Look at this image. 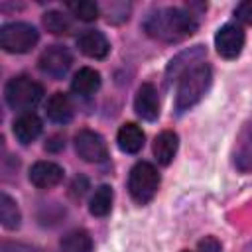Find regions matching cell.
Here are the masks:
<instances>
[{"instance_id": "9", "label": "cell", "mask_w": 252, "mask_h": 252, "mask_svg": "<svg viewBox=\"0 0 252 252\" xmlns=\"http://www.w3.org/2000/svg\"><path fill=\"white\" fill-rule=\"evenodd\" d=\"M205 57V47L203 45H195V47H189L185 51H181L177 57H173L165 69V77H167V83L175 81V79H181L187 71H191L193 67L201 65V59Z\"/></svg>"}, {"instance_id": "10", "label": "cell", "mask_w": 252, "mask_h": 252, "mask_svg": "<svg viewBox=\"0 0 252 252\" xmlns=\"http://www.w3.org/2000/svg\"><path fill=\"white\" fill-rule=\"evenodd\" d=\"M232 158H234V165L236 169L248 173L252 171V122H246L234 142V150H232Z\"/></svg>"}, {"instance_id": "6", "label": "cell", "mask_w": 252, "mask_h": 252, "mask_svg": "<svg viewBox=\"0 0 252 252\" xmlns=\"http://www.w3.org/2000/svg\"><path fill=\"white\" fill-rule=\"evenodd\" d=\"M75 150H77L79 158H83L89 163H100L108 158L104 138L93 130H87V128L79 130L75 134Z\"/></svg>"}, {"instance_id": "20", "label": "cell", "mask_w": 252, "mask_h": 252, "mask_svg": "<svg viewBox=\"0 0 252 252\" xmlns=\"http://www.w3.org/2000/svg\"><path fill=\"white\" fill-rule=\"evenodd\" d=\"M61 252H93V240L87 230H73L61 240Z\"/></svg>"}, {"instance_id": "19", "label": "cell", "mask_w": 252, "mask_h": 252, "mask_svg": "<svg viewBox=\"0 0 252 252\" xmlns=\"http://www.w3.org/2000/svg\"><path fill=\"white\" fill-rule=\"evenodd\" d=\"M0 220H2V226L8 228V230L18 228L20 220H22V215H20V209H18L16 201L6 193L0 195Z\"/></svg>"}, {"instance_id": "22", "label": "cell", "mask_w": 252, "mask_h": 252, "mask_svg": "<svg viewBox=\"0 0 252 252\" xmlns=\"http://www.w3.org/2000/svg\"><path fill=\"white\" fill-rule=\"evenodd\" d=\"M43 26L47 28V32H51V33H55V35H63V33H69V30H71V20H69L63 12L51 10V12L43 14Z\"/></svg>"}, {"instance_id": "3", "label": "cell", "mask_w": 252, "mask_h": 252, "mask_svg": "<svg viewBox=\"0 0 252 252\" xmlns=\"http://www.w3.org/2000/svg\"><path fill=\"white\" fill-rule=\"evenodd\" d=\"M4 96L12 110H32L43 98V87L33 79L20 75L8 81Z\"/></svg>"}, {"instance_id": "1", "label": "cell", "mask_w": 252, "mask_h": 252, "mask_svg": "<svg viewBox=\"0 0 252 252\" xmlns=\"http://www.w3.org/2000/svg\"><path fill=\"white\" fill-rule=\"evenodd\" d=\"M144 30L154 39L173 43L193 35L197 30V20L181 8H161L146 18Z\"/></svg>"}, {"instance_id": "7", "label": "cell", "mask_w": 252, "mask_h": 252, "mask_svg": "<svg viewBox=\"0 0 252 252\" xmlns=\"http://www.w3.org/2000/svg\"><path fill=\"white\" fill-rule=\"evenodd\" d=\"M71 63H73V57H71V53H69V49L65 45L47 47L39 55V61H37L41 73H45V75H49L53 79H61L69 71Z\"/></svg>"}, {"instance_id": "8", "label": "cell", "mask_w": 252, "mask_h": 252, "mask_svg": "<svg viewBox=\"0 0 252 252\" xmlns=\"http://www.w3.org/2000/svg\"><path fill=\"white\" fill-rule=\"evenodd\" d=\"M215 47L220 57L224 59H236L244 47V32L242 28L234 24L222 26L215 35Z\"/></svg>"}, {"instance_id": "14", "label": "cell", "mask_w": 252, "mask_h": 252, "mask_svg": "<svg viewBox=\"0 0 252 252\" xmlns=\"http://www.w3.org/2000/svg\"><path fill=\"white\" fill-rule=\"evenodd\" d=\"M12 132L20 144H30L41 134V120L33 112H24L14 120Z\"/></svg>"}, {"instance_id": "25", "label": "cell", "mask_w": 252, "mask_h": 252, "mask_svg": "<svg viewBox=\"0 0 252 252\" xmlns=\"http://www.w3.org/2000/svg\"><path fill=\"white\" fill-rule=\"evenodd\" d=\"M197 252H220V244L215 236H205L197 244Z\"/></svg>"}, {"instance_id": "18", "label": "cell", "mask_w": 252, "mask_h": 252, "mask_svg": "<svg viewBox=\"0 0 252 252\" xmlns=\"http://www.w3.org/2000/svg\"><path fill=\"white\" fill-rule=\"evenodd\" d=\"M98 87H100V73L91 67H81L71 81V89L83 96L93 94L94 91H98Z\"/></svg>"}, {"instance_id": "12", "label": "cell", "mask_w": 252, "mask_h": 252, "mask_svg": "<svg viewBox=\"0 0 252 252\" xmlns=\"http://www.w3.org/2000/svg\"><path fill=\"white\" fill-rule=\"evenodd\" d=\"M63 179V169L53 161H37L30 169V181L39 189L55 187Z\"/></svg>"}, {"instance_id": "26", "label": "cell", "mask_w": 252, "mask_h": 252, "mask_svg": "<svg viewBox=\"0 0 252 252\" xmlns=\"http://www.w3.org/2000/svg\"><path fill=\"white\" fill-rule=\"evenodd\" d=\"M183 252H187V250H183Z\"/></svg>"}, {"instance_id": "15", "label": "cell", "mask_w": 252, "mask_h": 252, "mask_svg": "<svg viewBox=\"0 0 252 252\" xmlns=\"http://www.w3.org/2000/svg\"><path fill=\"white\" fill-rule=\"evenodd\" d=\"M177 146H179V138L175 132L171 130H163L161 134L156 136L154 140V156L161 165H169L177 154Z\"/></svg>"}, {"instance_id": "2", "label": "cell", "mask_w": 252, "mask_h": 252, "mask_svg": "<svg viewBox=\"0 0 252 252\" xmlns=\"http://www.w3.org/2000/svg\"><path fill=\"white\" fill-rule=\"evenodd\" d=\"M211 81H213V71L205 63L187 71L179 79V85H177V96H175L177 112H185L191 106H195L205 96V93L209 91Z\"/></svg>"}, {"instance_id": "5", "label": "cell", "mask_w": 252, "mask_h": 252, "mask_svg": "<svg viewBox=\"0 0 252 252\" xmlns=\"http://www.w3.org/2000/svg\"><path fill=\"white\" fill-rule=\"evenodd\" d=\"M39 39L37 30L26 22H12L0 30V45L8 53H28Z\"/></svg>"}, {"instance_id": "21", "label": "cell", "mask_w": 252, "mask_h": 252, "mask_svg": "<svg viewBox=\"0 0 252 252\" xmlns=\"http://www.w3.org/2000/svg\"><path fill=\"white\" fill-rule=\"evenodd\" d=\"M110 207H112V189L108 185H100L91 197L89 211L94 217H106L110 213Z\"/></svg>"}, {"instance_id": "17", "label": "cell", "mask_w": 252, "mask_h": 252, "mask_svg": "<svg viewBox=\"0 0 252 252\" xmlns=\"http://www.w3.org/2000/svg\"><path fill=\"white\" fill-rule=\"evenodd\" d=\"M47 118L51 122H57V124H67L71 118H73V104L71 100L67 98V94L63 93H53L47 100Z\"/></svg>"}, {"instance_id": "13", "label": "cell", "mask_w": 252, "mask_h": 252, "mask_svg": "<svg viewBox=\"0 0 252 252\" xmlns=\"http://www.w3.org/2000/svg\"><path fill=\"white\" fill-rule=\"evenodd\" d=\"M77 45L81 49V53H85L87 57L93 59H104L110 51V43L104 37V33L96 32V30H87L85 33L79 35Z\"/></svg>"}, {"instance_id": "4", "label": "cell", "mask_w": 252, "mask_h": 252, "mask_svg": "<svg viewBox=\"0 0 252 252\" xmlns=\"http://www.w3.org/2000/svg\"><path fill=\"white\" fill-rule=\"evenodd\" d=\"M158 187H159V173L152 163L138 161L130 169L128 191L136 203H140V205L150 203L154 199V195L158 193Z\"/></svg>"}, {"instance_id": "16", "label": "cell", "mask_w": 252, "mask_h": 252, "mask_svg": "<svg viewBox=\"0 0 252 252\" xmlns=\"http://www.w3.org/2000/svg\"><path fill=\"white\" fill-rule=\"evenodd\" d=\"M116 142L118 148L126 154H138L144 146V132L140 126H136L134 122H126L120 126L118 134H116Z\"/></svg>"}, {"instance_id": "24", "label": "cell", "mask_w": 252, "mask_h": 252, "mask_svg": "<svg viewBox=\"0 0 252 252\" xmlns=\"http://www.w3.org/2000/svg\"><path fill=\"white\" fill-rule=\"evenodd\" d=\"M234 16H236L238 22L252 26V0H244V2H240V4L236 6V10H234Z\"/></svg>"}, {"instance_id": "11", "label": "cell", "mask_w": 252, "mask_h": 252, "mask_svg": "<svg viewBox=\"0 0 252 252\" xmlns=\"http://www.w3.org/2000/svg\"><path fill=\"white\" fill-rule=\"evenodd\" d=\"M134 108H136L138 116H142L144 120H156L159 116V98H158V91L152 83L140 85L136 98H134Z\"/></svg>"}, {"instance_id": "23", "label": "cell", "mask_w": 252, "mask_h": 252, "mask_svg": "<svg viewBox=\"0 0 252 252\" xmlns=\"http://www.w3.org/2000/svg\"><path fill=\"white\" fill-rule=\"evenodd\" d=\"M67 8L73 12V16H77L83 22H93L98 18V6L91 0H79V2H69Z\"/></svg>"}]
</instances>
